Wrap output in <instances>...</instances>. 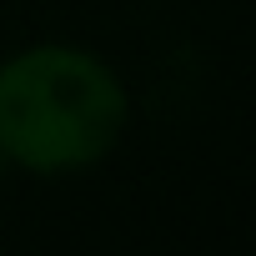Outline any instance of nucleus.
<instances>
[{
    "instance_id": "nucleus-1",
    "label": "nucleus",
    "mask_w": 256,
    "mask_h": 256,
    "mask_svg": "<svg viewBox=\"0 0 256 256\" xmlns=\"http://www.w3.org/2000/svg\"><path fill=\"white\" fill-rule=\"evenodd\" d=\"M131 96L86 46L40 40L0 60V156L30 176H70L106 161Z\"/></svg>"
},
{
    "instance_id": "nucleus-2",
    "label": "nucleus",
    "mask_w": 256,
    "mask_h": 256,
    "mask_svg": "<svg viewBox=\"0 0 256 256\" xmlns=\"http://www.w3.org/2000/svg\"><path fill=\"white\" fill-rule=\"evenodd\" d=\"M0 171H6V156H0Z\"/></svg>"
}]
</instances>
